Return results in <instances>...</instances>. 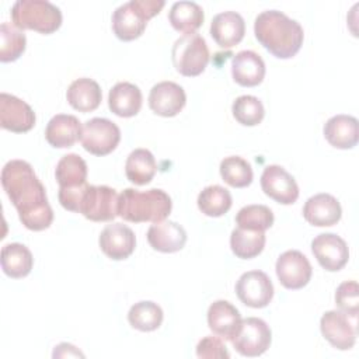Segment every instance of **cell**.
<instances>
[{"instance_id": "1", "label": "cell", "mask_w": 359, "mask_h": 359, "mask_svg": "<svg viewBox=\"0 0 359 359\" xmlns=\"http://www.w3.org/2000/svg\"><path fill=\"white\" fill-rule=\"evenodd\" d=\"M1 185L27 229L41 231L52 224L53 210L48 202L45 187L29 163L7 161L1 170Z\"/></svg>"}, {"instance_id": "2", "label": "cell", "mask_w": 359, "mask_h": 359, "mask_svg": "<svg viewBox=\"0 0 359 359\" xmlns=\"http://www.w3.org/2000/svg\"><path fill=\"white\" fill-rule=\"evenodd\" d=\"M254 34L258 42L279 59L294 56L303 43L302 25L278 10H265L254 21Z\"/></svg>"}, {"instance_id": "3", "label": "cell", "mask_w": 359, "mask_h": 359, "mask_svg": "<svg viewBox=\"0 0 359 359\" xmlns=\"http://www.w3.org/2000/svg\"><path fill=\"white\" fill-rule=\"evenodd\" d=\"M171 208V198L158 188L147 191L126 188L118 198V216L132 223L161 222L170 215Z\"/></svg>"}, {"instance_id": "4", "label": "cell", "mask_w": 359, "mask_h": 359, "mask_svg": "<svg viewBox=\"0 0 359 359\" xmlns=\"http://www.w3.org/2000/svg\"><path fill=\"white\" fill-rule=\"evenodd\" d=\"M163 0H130L115 8L112 14V29L121 41L139 38L150 18L164 7Z\"/></svg>"}, {"instance_id": "5", "label": "cell", "mask_w": 359, "mask_h": 359, "mask_svg": "<svg viewBox=\"0 0 359 359\" xmlns=\"http://www.w3.org/2000/svg\"><path fill=\"white\" fill-rule=\"evenodd\" d=\"M11 20L20 29L52 34L62 24V11L46 0H17L11 7Z\"/></svg>"}, {"instance_id": "6", "label": "cell", "mask_w": 359, "mask_h": 359, "mask_svg": "<svg viewBox=\"0 0 359 359\" xmlns=\"http://www.w3.org/2000/svg\"><path fill=\"white\" fill-rule=\"evenodd\" d=\"M175 70L187 77L199 76L209 63V49L206 41L198 32L180 36L171 50Z\"/></svg>"}, {"instance_id": "7", "label": "cell", "mask_w": 359, "mask_h": 359, "mask_svg": "<svg viewBox=\"0 0 359 359\" xmlns=\"http://www.w3.org/2000/svg\"><path fill=\"white\" fill-rule=\"evenodd\" d=\"M230 341L240 355L254 358L266 352L272 341V332L264 320L258 317H247L240 321V325Z\"/></svg>"}, {"instance_id": "8", "label": "cell", "mask_w": 359, "mask_h": 359, "mask_svg": "<svg viewBox=\"0 0 359 359\" xmlns=\"http://www.w3.org/2000/svg\"><path fill=\"white\" fill-rule=\"evenodd\" d=\"M118 192L107 185H87L79 213L93 222H109L118 216Z\"/></svg>"}, {"instance_id": "9", "label": "cell", "mask_w": 359, "mask_h": 359, "mask_svg": "<svg viewBox=\"0 0 359 359\" xmlns=\"http://www.w3.org/2000/svg\"><path fill=\"white\" fill-rule=\"evenodd\" d=\"M83 147L94 156H107L114 151L121 140V130L116 123L107 118H91L83 125Z\"/></svg>"}, {"instance_id": "10", "label": "cell", "mask_w": 359, "mask_h": 359, "mask_svg": "<svg viewBox=\"0 0 359 359\" xmlns=\"http://www.w3.org/2000/svg\"><path fill=\"white\" fill-rule=\"evenodd\" d=\"M236 293L245 306L262 309L266 307L273 297V285L265 272L258 269L248 271L238 278Z\"/></svg>"}, {"instance_id": "11", "label": "cell", "mask_w": 359, "mask_h": 359, "mask_svg": "<svg viewBox=\"0 0 359 359\" xmlns=\"http://www.w3.org/2000/svg\"><path fill=\"white\" fill-rule=\"evenodd\" d=\"M276 276L286 289H302L311 279L313 268L307 257L297 250H287L279 255L275 265Z\"/></svg>"}, {"instance_id": "12", "label": "cell", "mask_w": 359, "mask_h": 359, "mask_svg": "<svg viewBox=\"0 0 359 359\" xmlns=\"http://www.w3.org/2000/svg\"><path fill=\"white\" fill-rule=\"evenodd\" d=\"M261 188L269 198L282 205H292L299 198V187L292 174L282 165H266L261 174Z\"/></svg>"}, {"instance_id": "13", "label": "cell", "mask_w": 359, "mask_h": 359, "mask_svg": "<svg viewBox=\"0 0 359 359\" xmlns=\"http://www.w3.org/2000/svg\"><path fill=\"white\" fill-rule=\"evenodd\" d=\"M311 251L318 264L330 272L342 269L349 259V248L345 240L334 233H321L311 241Z\"/></svg>"}, {"instance_id": "14", "label": "cell", "mask_w": 359, "mask_h": 359, "mask_svg": "<svg viewBox=\"0 0 359 359\" xmlns=\"http://www.w3.org/2000/svg\"><path fill=\"white\" fill-rule=\"evenodd\" d=\"M0 125L3 129L22 133L35 125V112L21 98L1 93L0 94Z\"/></svg>"}, {"instance_id": "15", "label": "cell", "mask_w": 359, "mask_h": 359, "mask_svg": "<svg viewBox=\"0 0 359 359\" xmlns=\"http://www.w3.org/2000/svg\"><path fill=\"white\" fill-rule=\"evenodd\" d=\"M100 248L111 259L128 258L136 247V237L130 227L123 223L107 224L100 233Z\"/></svg>"}, {"instance_id": "16", "label": "cell", "mask_w": 359, "mask_h": 359, "mask_svg": "<svg viewBox=\"0 0 359 359\" xmlns=\"http://www.w3.org/2000/svg\"><path fill=\"white\" fill-rule=\"evenodd\" d=\"M320 330L323 337L339 351L351 349L355 345L356 328L342 311H325L320 320Z\"/></svg>"}, {"instance_id": "17", "label": "cell", "mask_w": 359, "mask_h": 359, "mask_svg": "<svg viewBox=\"0 0 359 359\" xmlns=\"http://www.w3.org/2000/svg\"><path fill=\"white\" fill-rule=\"evenodd\" d=\"M187 102L184 88L174 81H160L154 84L149 94L150 109L160 116H175Z\"/></svg>"}, {"instance_id": "18", "label": "cell", "mask_w": 359, "mask_h": 359, "mask_svg": "<svg viewBox=\"0 0 359 359\" xmlns=\"http://www.w3.org/2000/svg\"><path fill=\"white\" fill-rule=\"evenodd\" d=\"M304 219L317 227L334 226L342 216L338 199L330 194H317L310 196L303 206Z\"/></svg>"}, {"instance_id": "19", "label": "cell", "mask_w": 359, "mask_h": 359, "mask_svg": "<svg viewBox=\"0 0 359 359\" xmlns=\"http://www.w3.org/2000/svg\"><path fill=\"white\" fill-rule=\"evenodd\" d=\"M149 244L160 252H177L187 243V233L181 224L172 220L153 223L147 230Z\"/></svg>"}, {"instance_id": "20", "label": "cell", "mask_w": 359, "mask_h": 359, "mask_svg": "<svg viewBox=\"0 0 359 359\" xmlns=\"http://www.w3.org/2000/svg\"><path fill=\"white\" fill-rule=\"evenodd\" d=\"M245 34L244 18L236 11H223L213 17L210 35L220 48H233Z\"/></svg>"}, {"instance_id": "21", "label": "cell", "mask_w": 359, "mask_h": 359, "mask_svg": "<svg viewBox=\"0 0 359 359\" xmlns=\"http://www.w3.org/2000/svg\"><path fill=\"white\" fill-rule=\"evenodd\" d=\"M81 122L77 116L57 114L50 118L45 129L48 143L57 149L72 147L81 137Z\"/></svg>"}, {"instance_id": "22", "label": "cell", "mask_w": 359, "mask_h": 359, "mask_svg": "<svg viewBox=\"0 0 359 359\" xmlns=\"http://www.w3.org/2000/svg\"><path fill=\"white\" fill-rule=\"evenodd\" d=\"M231 76L243 87L258 86L265 77V63L254 50H241L231 59Z\"/></svg>"}, {"instance_id": "23", "label": "cell", "mask_w": 359, "mask_h": 359, "mask_svg": "<svg viewBox=\"0 0 359 359\" xmlns=\"http://www.w3.org/2000/svg\"><path fill=\"white\" fill-rule=\"evenodd\" d=\"M324 136L337 149H352L359 140L358 119L345 114L334 115L324 125Z\"/></svg>"}, {"instance_id": "24", "label": "cell", "mask_w": 359, "mask_h": 359, "mask_svg": "<svg viewBox=\"0 0 359 359\" xmlns=\"http://www.w3.org/2000/svg\"><path fill=\"white\" fill-rule=\"evenodd\" d=\"M240 321V311L227 300H216L208 309V325L220 338L230 341Z\"/></svg>"}, {"instance_id": "25", "label": "cell", "mask_w": 359, "mask_h": 359, "mask_svg": "<svg viewBox=\"0 0 359 359\" xmlns=\"http://www.w3.org/2000/svg\"><path fill=\"white\" fill-rule=\"evenodd\" d=\"M142 91L136 84L121 81L116 83L108 94L109 109L122 118L135 116L142 108Z\"/></svg>"}, {"instance_id": "26", "label": "cell", "mask_w": 359, "mask_h": 359, "mask_svg": "<svg viewBox=\"0 0 359 359\" xmlns=\"http://www.w3.org/2000/svg\"><path fill=\"white\" fill-rule=\"evenodd\" d=\"M67 102L80 112H90L98 108L102 93L98 83L88 77L74 80L66 93Z\"/></svg>"}, {"instance_id": "27", "label": "cell", "mask_w": 359, "mask_h": 359, "mask_svg": "<svg viewBox=\"0 0 359 359\" xmlns=\"http://www.w3.org/2000/svg\"><path fill=\"white\" fill-rule=\"evenodd\" d=\"M34 265V258L28 247L20 243H10L1 248V269L14 279L27 276Z\"/></svg>"}, {"instance_id": "28", "label": "cell", "mask_w": 359, "mask_h": 359, "mask_svg": "<svg viewBox=\"0 0 359 359\" xmlns=\"http://www.w3.org/2000/svg\"><path fill=\"white\" fill-rule=\"evenodd\" d=\"M168 20L174 29L187 34H194L202 25L205 14L202 7L195 1H175L168 13Z\"/></svg>"}, {"instance_id": "29", "label": "cell", "mask_w": 359, "mask_h": 359, "mask_svg": "<svg viewBox=\"0 0 359 359\" xmlns=\"http://www.w3.org/2000/svg\"><path fill=\"white\" fill-rule=\"evenodd\" d=\"M157 171L154 156L147 149H135L126 158L125 172L130 182L136 185L149 184Z\"/></svg>"}, {"instance_id": "30", "label": "cell", "mask_w": 359, "mask_h": 359, "mask_svg": "<svg viewBox=\"0 0 359 359\" xmlns=\"http://www.w3.org/2000/svg\"><path fill=\"white\" fill-rule=\"evenodd\" d=\"M265 231L261 230H248L237 227L231 231L230 247L236 257L241 259H250L261 254L265 247Z\"/></svg>"}, {"instance_id": "31", "label": "cell", "mask_w": 359, "mask_h": 359, "mask_svg": "<svg viewBox=\"0 0 359 359\" xmlns=\"http://www.w3.org/2000/svg\"><path fill=\"white\" fill-rule=\"evenodd\" d=\"M55 177L59 187H79L87 180V163L76 153L63 156L55 170Z\"/></svg>"}, {"instance_id": "32", "label": "cell", "mask_w": 359, "mask_h": 359, "mask_svg": "<svg viewBox=\"0 0 359 359\" xmlns=\"http://www.w3.org/2000/svg\"><path fill=\"white\" fill-rule=\"evenodd\" d=\"M231 195L222 185H209L198 195L199 210L209 217L223 216L231 208Z\"/></svg>"}, {"instance_id": "33", "label": "cell", "mask_w": 359, "mask_h": 359, "mask_svg": "<svg viewBox=\"0 0 359 359\" xmlns=\"http://www.w3.org/2000/svg\"><path fill=\"white\" fill-rule=\"evenodd\" d=\"M128 321L133 328L139 331H154L163 323V310L154 302L142 300L129 309Z\"/></svg>"}, {"instance_id": "34", "label": "cell", "mask_w": 359, "mask_h": 359, "mask_svg": "<svg viewBox=\"0 0 359 359\" xmlns=\"http://www.w3.org/2000/svg\"><path fill=\"white\" fill-rule=\"evenodd\" d=\"M220 175L233 188H244L252 182V167L240 156H230L220 163Z\"/></svg>"}, {"instance_id": "35", "label": "cell", "mask_w": 359, "mask_h": 359, "mask_svg": "<svg viewBox=\"0 0 359 359\" xmlns=\"http://www.w3.org/2000/svg\"><path fill=\"white\" fill-rule=\"evenodd\" d=\"M27 38L25 34L10 22H1L0 25V60L14 62L25 50Z\"/></svg>"}, {"instance_id": "36", "label": "cell", "mask_w": 359, "mask_h": 359, "mask_svg": "<svg viewBox=\"0 0 359 359\" xmlns=\"http://www.w3.org/2000/svg\"><path fill=\"white\" fill-rule=\"evenodd\" d=\"M273 213L265 205H247L236 215L237 227L265 231L273 224Z\"/></svg>"}, {"instance_id": "37", "label": "cell", "mask_w": 359, "mask_h": 359, "mask_svg": "<svg viewBox=\"0 0 359 359\" xmlns=\"http://www.w3.org/2000/svg\"><path fill=\"white\" fill-rule=\"evenodd\" d=\"M231 112L236 121L244 126L258 125L265 115L262 102L255 95H240L231 105Z\"/></svg>"}, {"instance_id": "38", "label": "cell", "mask_w": 359, "mask_h": 359, "mask_svg": "<svg viewBox=\"0 0 359 359\" xmlns=\"http://www.w3.org/2000/svg\"><path fill=\"white\" fill-rule=\"evenodd\" d=\"M335 304L346 316L356 318L359 313V286L356 280H345L335 290Z\"/></svg>"}, {"instance_id": "39", "label": "cell", "mask_w": 359, "mask_h": 359, "mask_svg": "<svg viewBox=\"0 0 359 359\" xmlns=\"http://www.w3.org/2000/svg\"><path fill=\"white\" fill-rule=\"evenodd\" d=\"M196 356L202 359H227L230 353L220 338L209 335L198 342Z\"/></svg>"}, {"instance_id": "40", "label": "cell", "mask_w": 359, "mask_h": 359, "mask_svg": "<svg viewBox=\"0 0 359 359\" xmlns=\"http://www.w3.org/2000/svg\"><path fill=\"white\" fill-rule=\"evenodd\" d=\"M87 182H84L83 185L79 187H60L59 188V202L60 205L72 212H77L79 213V205L81 201V196L87 188Z\"/></svg>"}]
</instances>
